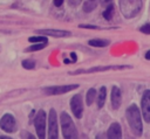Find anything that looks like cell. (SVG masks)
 Returning a JSON list of instances; mask_svg holds the SVG:
<instances>
[{
	"label": "cell",
	"instance_id": "cell-10",
	"mask_svg": "<svg viewBox=\"0 0 150 139\" xmlns=\"http://www.w3.org/2000/svg\"><path fill=\"white\" fill-rule=\"evenodd\" d=\"M79 85L77 84H70V85H57V86H48L43 89V92L47 95H62L67 93L74 89H76Z\"/></svg>",
	"mask_w": 150,
	"mask_h": 139
},
{
	"label": "cell",
	"instance_id": "cell-3",
	"mask_svg": "<svg viewBox=\"0 0 150 139\" xmlns=\"http://www.w3.org/2000/svg\"><path fill=\"white\" fill-rule=\"evenodd\" d=\"M60 123H61V128L63 137L67 139H73L77 137V130L70 118V116L67 112H62L60 116Z\"/></svg>",
	"mask_w": 150,
	"mask_h": 139
},
{
	"label": "cell",
	"instance_id": "cell-19",
	"mask_svg": "<svg viewBox=\"0 0 150 139\" xmlns=\"http://www.w3.org/2000/svg\"><path fill=\"white\" fill-rule=\"evenodd\" d=\"M46 46H47V42H39V43H35V44L28 47V48L26 49V51H36V50H41V49H43Z\"/></svg>",
	"mask_w": 150,
	"mask_h": 139
},
{
	"label": "cell",
	"instance_id": "cell-28",
	"mask_svg": "<svg viewBox=\"0 0 150 139\" xmlns=\"http://www.w3.org/2000/svg\"><path fill=\"white\" fill-rule=\"evenodd\" d=\"M145 58H146V60H150V50H148V51L145 53Z\"/></svg>",
	"mask_w": 150,
	"mask_h": 139
},
{
	"label": "cell",
	"instance_id": "cell-1",
	"mask_svg": "<svg viewBox=\"0 0 150 139\" xmlns=\"http://www.w3.org/2000/svg\"><path fill=\"white\" fill-rule=\"evenodd\" d=\"M125 117L128 120V124L132 131V133L136 137H141L143 132V124H142V118H141V111L136 104H131L127 111H125Z\"/></svg>",
	"mask_w": 150,
	"mask_h": 139
},
{
	"label": "cell",
	"instance_id": "cell-16",
	"mask_svg": "<svg viewBox=\"0 0 150 139\" xmlns=\"http://www.w3.org/2000/svg\"><path fill=\"white\" fill-rule=\"evenodd\" d=\"M98 0H84L83 2V11L86 13H90L91 11H94L97 6Z\"/></svg>",
	"mask_w": 150,
	"mask_h": 139
},
{
	"label": "cell",
	"instance_id": "cell-11",
	"mask_svg": "<svg viewBox=\"0 0 150 139\" xmlns=\"http://www.w3.org/2000/svg\"><path fill=\"white\" fill-rule=\"evenodd\" d=\"M121 100H122V93L118 86H112L111 89V107L114 110H117L121 105Z\"/></svg>",
	"mask_w": 150,
	"mask_h": 139
},
{
	"label": "cell",
	"instance_id": "cell-22",
	"mask_svg": "<svg viewBox=\"0 0 150 139\" xmlns=\"http://www.w3.org/2000/svg\"><path fill=\"white\" fill-rule=\"evenodd\" d=\"M139 30H141L142 33H144V34H150V23H146V25L142 26V27L139 28Z\"/></svg>",
	"mask_w": 150,
	"mask_h": 139
},
{
	"label": "cell",
	"instance_id": "cell-15",
	"mask_svg": "<svg viewBox=\"0 0 150 139\" xmlns=\"http://www.w3.org/2000/svg\"><path fill=\"white\" fill-rule=\"evenodd\" d=\"M105 96H107V89H105V86H101L98 90V95H97V106L100 109L104 105Z\"/></svg>",
	"mask_w": 150,
	"mask_h": 139
},
{
	"label": "cell",
	"instance_id": "cell-21",
	"mask_svg": "<svg viewBox=\"0 0 150 139\" xmlns=\"http://www.w3.org/2000/svg\"><path fill=\"white\" fill-rule=\"evenodd\" d=\"M29 42L33 43H39V42H47V37L46 36H32L28 39Z\"/></svg>",
	"mask_w": 150,
	"mask_h": 139
},
{
	"label": "cell",
	"instance_id": "cell-2",
	"mask_svg": "<svg viewBox=\"0 0 150 139\" xmlns=\"http://www.w3.org/2000/svg\"><path fill=\"white\" fill-rule=\"evenodd\" d=\"M142 8V0H120V9L124 18L132 19L138 15Z\"/></svg>",
	"mask_w": 150,
	"mask_h": 139
},
{
	"label": "cell",
	"instance_id": "cell-26",
	"mask_svg": "<svg viewBox=\"0 0 150 139\" xmlns=\"http://www.w3.org/2000/svg\"><path fill=\"white\" fill-rule=\"evenodd\" d=\"M62 2H63V0H54V5L56 7H60L62 5Z\"/></svg>",
	"mask_w": 150,
	"mask_h": 139
},
{
	"label": "cell",
	"instance_id": "cell-5",
	"mask_svg": "<svg viewBox=\"0 0 150 139\" xmlns=\"http://www.w3.org/2000/svg\"><path fill=\"white\" fill-rule=\"evenodd\" d=\"M57 117L56 111L54 109L49 110L48 114V138L56 139L57 138Z\"/></svg>",
	"mask_w": 150,
	"mask_h": 139
},
{
	"label": "cell",
	"instance_id": "cell-6",
	"mask_svg": "<svg viewBox=\"0 0 150 139\" xmlns=\"http://www.w3.org/2000/svg\"><path fill=\"white\" fill-rule=\"evenodd\" d=\"M0 128L7 133H12L16 131V121L11 113H6L0 119Z\"/></svg>",
	"mask_w": 150,
	"mask_h": 139
},
{
	"label": "cell",
	"instance_id": "cell-9",
	"mask_svg": "<svg viewBox=\"0 0 150 139\" xmlns=\"http://www.w3.org/2000/svg\"><path fill=\"white\" fill-rule=\"evenodd\" d=\"M70 109L76 118H81L83 114V100L81 95H75L70 99Z\"/></svg>",
	"mask_w": 150,
	"mask_h": 139
},
{
	"label": "cell",
	"instance_id": "cell-13",
	"mask_svg": "<svg viewBox=\"0 0 150 139\" xmlns=\"http://www.w3.org/2000/svg\"><path fill=\"white\" fill-rule=\"evenodd\" d=\"M39 34L41 35H47V36H54V37H63V36H69L70 33L67 30H61V29H41L38 30Z\"/></svg>",
	"mask_w": 150,
	"mask_h": 139
},
{
	"label": "cell",
	"instance_id": "cell-17",
	"mask_svg": "<svg viewBox=\"0 0 150 139\" xmlns=\"http://www.w3.org/2000/svg\"><path fill=\"white\" fill-rule=\"evenodd\" d=\"M95 96H96V90L95 89H89L88 91H87V96H86V103H87V105H91L93 104V102H94V99H95Z\"/></svg>",
	"mask_w": 150,
	"mask_h": 139
},
{
	"label": "cell",
	"instance_id": "cell-7",
	"mask_svg": "<svg viewBox=\"0 0 150 139\" xmlns=\"http://www.w3.org/2000/svg\"><path fill=\"white\" fill-rule=\"evenodd\" d=\"M130 68L129 65H109V67H93L89 69H80L76 71H71V75H79V74H91V72H101V71H107V70H116V69H125Z\"/></svg>",
	"mask_w": 150,
	"mask_h": 139
},
{
	"label": "cell",
	"instance_id": "cell-20",
	"mask_svg": "<svg viewBox=\"0 0 150 139\" xmlns=\"http://www.w3.org/2000/svg\"><path fill=\"white\" fill-rule=\"evenodd\" d=\"M21 64H22V67H23L25 69H28V70L35 68V62H34L33 60H25V61H22Z\"/></svg>",
	"mask_w": 150,
	"mask_h": 139
},
{
	"label": "cell",
	"instance_id": "cell-25",
	"mask_svg": "<svg viewBox=\"0 0 150 139\" xmlns=\"http://www.w3.org/2000/svg\"><path fill=\"white\" fill-rule=\"evenodd\" d=\"M21 137H22V138H34V135L29 134V132H22V133H21Z\"/></svg>",
	"mask_w": 150,
	"mask_h": 139
},
{
	"label": "cell",
	"instance_id": "cell-23",
	"mask_svg": "<svg viewBox=\"0 0 150 139\" xmlns=\"http://www.w3.org/2000/svg\"><path fill=\"white\" fill-rule=\"evenodd\" d=\"M81 2H82V0H68L69 6H71V7H76V6H79Z\"/></svg>",
	"mask_w": 150,
	"mask_h": 139
},
{
	"label": "cell",
	"instance_id": "cell-8",
	"mask_svg": "<svg viewBox=\"0 0 150 139\" xmlns=\"http://www.w3.org/2000/svg\"><path fill=\"white\" fill-rule=\"evenodd\" d=\"M141 110L144 120L146 123H150V90H145L143 92L141 99Z\"/></svg>",
	"mask_w": 150,
	"mask_h": 139
},
{
	"label": "cell",
	"instance_id": "cell-14",
	"mask_svg": "<svg viewBox=\"0 0 150 139\" xmlns=\"http://www.w3.org/2000/svg\"><path fill=\"white\" fill-rule=\"evenodd\" d=\"M110 41L109 40H105V39H93V40H89L88 41V44L91 46V47H98V48H103V47H107L109 46Z\"/></svg>",
	"mask_w": 150,
	"mask_h": 139
},
{
	"label": "cell",
	"instance_id": "cell-12",
	"mask_svg": "<svg viewBox=\"0 0 150 139\" xmlns=\"http://www.w3.org/2000/svg\"><path fill=\"white\" fill-rule=\"evenodd\" d=\"M107 137L110 138V139H120L122 138V128H121V125L118 123H112L108 131H107Z\"/></svg>",
	"mask_w": 150,
	"mask_h": 139
},
{
	"label": "cell",
	"instance_id": "cell-24",
	"mask_svg": "<svg viewBox=\"0 0 150 139\" xmlns=\"http://www.w3.org/2000/svg\"><path fill=\"white\" fill-rule=\"evenodd\" d=\"M80 28H86V29H97V26L94 25H80Z\"/></svg>",
	"mask_w": 150,
	"mask_h": 139
},
{
	"label": "cell",
	"instance_id": "cell-18",
	"mask_svg": "<svg viewBox=\"0 0 150 139\" xmlns=\"http://www.w3.org/2000/svg\"><path fill=\"white\" fill-rule=\"evenodd\" d=\"M112 15H114V6H112L111 4H109V5L107 6L105 11L103 12V18H104L105 20L109 21V20H111Z\"/></svg>",
	"mask_w": 150,
	"mask_h": 139
},
{
	"label": "cell",
	"instance_id": "cell-4",
	"mask_svg": "<svg viewBox=\"0 0 150 139\" xmlns=\"http://www.w3.org/2000/svg\"><path fill=\"white\" fill-rule=\"evenodd\" d=\"M34 126H35L38 137L45 138V135H46V112L43 110L38 111L35 119H34Z\"/></svg>",
	"mask_w": 150,
	"mask_h": 139
},
{
	"label": "cell",
	"instance_id": "cell-27",
	"mask_svg": "<svg viewBox=\"0 0 150 139\" xmlns=\"http://www.w3.org/2000/svg\"><path fill=\"white\" fill-rule=\"evenodd\" d=\"M100 1H101L102 5H109V4H111L112 0H100Z\"/></svg>",
	"mask_w": 150,
	"mask_h": 139
}]
</instances>
